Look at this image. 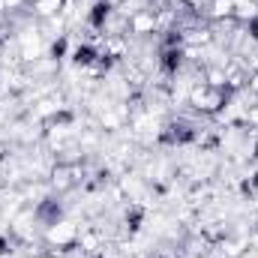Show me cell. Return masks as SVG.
I'll return each mask as SVG.
<instances>
[{
	"instance_id": "10",
	"label": "cell",
	"mask_w": 258,
	"mask_h": 258,
	"mask_svg": "<svg viewBox=\"0 0 258 258\" xmlns=\"http://www.w3.org/2000/svg\"><path fill=\"white\" fill-rule=\"evenodd\" d=\"M63 57H69V36L60 33V36L48 45V60H51V63H60Z\"/></svg>"
},
{
	"instance_id": "2",
	"label": "cell",
	"mask_w": 258,
	"mask_h": 258,
	"mask_svg": "<svg viewBox=\"0 0 258 258\" xmlns=\"http://www.w3.org/2000/svg\"><path fill=\"white\" fill-rule=\"evenodd\" d=\"M201 132L204 129H198L186 117H171L168 123H162V129H159V144L162 147H192V144H198Z\"/></svg>"
},
{
	"instance_id": "5",
	"label": "cell",
	"mask_w": 258,
	"mask_h": 258,
	"mask_svg": "<svg viewBox=\"0 0 258 258\" xmlns=\"http://www.w3.org/2000/svg\"><path fill=\"white\" fill-rule=\"evenodd\" d=\"M126 27H129V33H135V36H150V33L159 30V12L156 9H135L129 15Z\"/></svg>"
},
{
	"instance_id": "9",
	"label": "cell",
	"mask_w": 258,
	"mask_h": 258,
	"mask_svg": "<svg viewBox=\"0 0 258 258\" xmlns=\"http://www.w3.org/2000/svg\"><path fill=\"white\" fill-rule=\"evenodd\" d=\"M27 6H30L33 15H39V18H57L60 12H66L69 0H27Z\"/></svg>"
},
{
	"instance_id": "7",
	"label": "cell",
	"mask_w": 258,
	"mask_h": 258,
	"mask_svg": "<svg viewBox=\"0 0 258 258\" xmlns=\"http://www.w3.org/2000/svg\"><path fill=\"white\" fill-rule=\"evenodd\" d=\"M99 51L102 48H96L93 42H78L69 51V60H72V66H78V69H93L96 60H99Z\"/></svg>"
},
{
	"instance_id": "14",
	"label": "cell",
	"mask_w": 258,
	"mask_h": 258,
	"mask_svg": "<svg viewBox=\"0 0 258 258\" xmlns=\"http://www.w3.org/2000/svg\"><path fill=\"white\" fill-rule=\"evenodd\" d=\"M249 183L255 186V192H258V168H255V171H252V177H249Z\"/></svg>"
},
{
	"instance_id": "16",
	"label": "cell",
	"mask_w": 258,
	"mask_h": 258,
	"mask_svg": "<svg viewBox=\"0 0 258 258\" xmlns=\"http://www.w3.org/2000/svg\"><path fill=\"white\" fill-rule=\"evenodd\" d=\"M0 186H3V177H0Z\"/></svg>"
},
{
	"instance_id": "12",
	"label": "cell",
	"mask_w": 258,
	"mask_h": 258,
	"mask_svg": "<svg viewBox=\"0 0 258 258\" xmlns=\"http://www.w3.org/2000/svg\"><path fill=\"white\" fill-rule=\"evenodd\" d=\"M246 90H249V93L258 99V69H252V72L246 75Z\"/></svg>"
},
{
	"instance_id": "15",
	"label": "cell",
	"mask_w": 258,
	"mask_h": 258,
	"mask_svg": "<svg viewBox=\"0 0 258 258\" xmlns=\"http://www.w3.org/2000/svg\"><path fill=\"white\" fill-rule=\"evenodd\" d=\"M252 231H255V234H258V219H255V225H252Z\"/></svg>"
},
{
	"instance_id": "6",
	"label": "cell",
	"mask_w": 258,
	"mask_h": 258,
	"mask_svg": "<svg viewBox=\"0 0 258 258\" xmlns=\"http://www.w3.org/2000/svg\"><path fill=\"white\" fill-rule=\"evenodd\" d=\"M111 15H114V3H111V0H93V6L87 9V24H90V30H105L108 21H111Z\"/></svg>"
},
{
	"instance_id": "1",
	"label": "cell",
	"mask_w": 258,
	"mask_h": 258,
	"mask_svg": "<svg viewBox=\"0 0 258 258\" xmlns=\"http://www.w3.org/2000/svg\"><path fill=\"white\" fill-rule=\"evenodd\" d=\"M231 99H234V93L228 87H213V84H204V81H198L189 90V105L204 117H219L228 108Z\"/></svg>"
},
{
	"instance_id": "4",
	"label": "cell",
	"mask_w": 258,
	"mask_h": 258,
	"mask_svg": "<svg viewBox=\"0 0 258 258\" xmlns=\"http://www.w3.org/2000/svg\"><path fill=\"white\" fill-rule=\"evenodd\" d=\"M156 66L165 78H177L186 66V48H159L156 54Z\"/></svg>"
},
{
	"instance_id": "11",
	"label": "cell",
	"mask_w": 258,
	"mask_h": 258,
	"mask_svg": "<svg viewBox=\"0 0 258 258\" xmlns=\"http://www.w3.org/2000/svg\"><path fill=\"white\" fill-rule=\"evenodd\" d=\"M15 252V234L12 231H0V258H9Z\"/></svg>"
},
{
	"instance_id": "3",
	"label": "cell",
	"mask_w": 258,
	"mask_h": 258,
	"mask_svg": "<svg viewBox=\"0 0 258 258\" xmlns=\"http://www.w3.org/2000/svg\"><path fill=\"white\" fill-rule=\"evenodd\" d=\"M63 216H66V207H63V201H60V195L57 192L39 198L36 207H33V219H36L42 228H51V225L63 222Z\"/></svg>"
},
{
	"instance_id": "8",
	"label": "cell",
	"mask_w": 258,
	"mask_h": 258,
	"mask_svg": "<svg viewBox=\"0 0 258 258\" xmlns=\"http://www.w3.org/2000/svg\"><path fill=\"white\" fill-rule=\"evenodd\" d=\"M144 219H147V207L138 204V201H129L126 210H123V231H126L129 237H135L144 228Z\"/></svg>"
},
{
	"instance_id": "13",
	"label": "cell",
	"mask_w": 258,
	"mask_h": 258,
	"mask_svg": "<svg viewBox=\"0 0 258 258\" xmlns=\"http://www.w3.org/2000/svg\"><path fill=\"white\" fill-rule=\"evenodd\" d=\"M249 159H252V162H258V141L252 144V153H249Z\"/></svg>"
}]
</instances>
